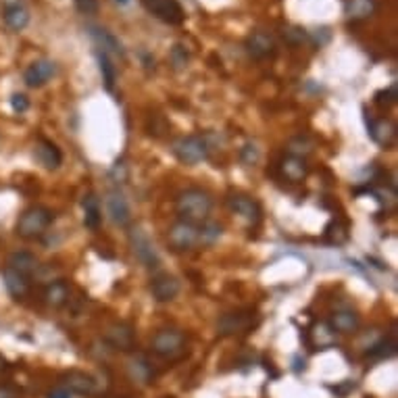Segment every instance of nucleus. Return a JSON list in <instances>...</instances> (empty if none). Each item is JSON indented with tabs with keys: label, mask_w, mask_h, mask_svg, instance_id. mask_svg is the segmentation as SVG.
Returning <instances> with one entry per match:
<instances>
[{
	"label": "nucleus",
	"mask_w": 398,
	"mask_h": 398,
	"mask_svg": "<svg viewBox=\"0 0 398 398\" xmlns=\"http://www.w3.org/2000/svg\"><path fill=\"white\" fill-rule=\"evenodd\" d=\"M211 211H213V198L203 188H186L175 198V213L179 221L200 226L209 221Z\"/></svg>",
	"instance_id": "f257e3e1"
},
{
	"label": "nucleus",
	"mask_w": 398,
	"mask_h": 398,
	"mask_svg": "<svg viewBox=\"0 0 398 398\" xmlns=\"http://www.w3.org/2000/svg\"><path fill=\"white\" fill-rule=\"evenodd\" d=\"M53 221H55V213L50 209H46L42 205H34L19 215L15 234L23 240H38L48 232Z\"/></svg>",
	"instance_id": "f03ea898"
},
{
	"label": "nucleus",
	"mask_w": 398,
	"mask_h": 398,
	"mask_svg": "<svg viewBox=\"0 0 398 398\" xmlns=\"http://www.w3.org/2000/svg\"><path fill=\"white\" fill-rule=\"evenodd\" d=\"M151 348L153 352L165 359V361H175L186 352V336L181 329L175 327H163L159 329L153 340H151Z\"/></svg>",
	"instance_id": "7ed1b4c3"
},
{
	"label": "nucleus",
	"mask_w": 398,
	"mask_h": 398,
	"mask_svg": "<svg viewBox=\"0 0 398 398\" xmlns=\"http://www.w3.org/2000/svg\"><path fill=\"white\" fill-rule=\"evenodd\" d=\"M171 153L177 157L179 163L184 165H198L203 160L209 159V153H211V146L207 142L205 136L200 134H192V136H181L173 142L171 146Z\"/></svg>",
	"instance_id": "20e7f679"
},
{
	"label": "nucleus",
	"mask_w": 398,
	"mask_h": 398,
	"mask_svg": "<svg viewBox=\"0 0 398 398\" xmlns=\"http://www.w3.org/2000/svg\"><path fill=\"white\" fill-rule=\"evenodd\" d=\"M167 246L173 252H190L200 246V226L188 221H175L167 230Z\"/></svg>",
	"instance_id": "39448f33"
},
{
	"label": "nucleus",
	"mask_w": 398,
	"mask_h": 398,
	"mask_svg": "<svg viewBox=\"0 0 398 398\" xmlns=\"http://www.w3.org/2000/svg\"><path fill=\"white\" fill-rule=\"evenodd\" d=\"M142 4L153 17H157L163 23L179 25L186 19V13L177 0H142Z\"/></svg>",
	"instance_id": "423d86ee"
},
{
	"label": "nucleus",
	"mask_w": 398,
	"mask_h": 398,
	"mask_svg": "<svg viewBox=\"0 0 398 398\" xmlns=\"http://www.w3.org/2000/svg\"><path fill=\"white\" fill-rule=\"evenodd\" d=\"M2 19L11 32H23L29 23V8L25 0H2Z\"/></svg>",
	"instance_id": "0eeeda50"
},
{
	"label": "nucleus",
	"mask_w": 398,
	"mask_h": 398,
	"mask_svg": "<svg viewBox=\"0 0 398 398\" xmlns=\"http://www.w3.org/2000/svg\"><path fill=\"white\" fill-rule=\"evenodd\" d=\"M130 242H132V250H134L136 259H138L144 267H149V269L159 267V254H157V250H155V244L151 242V238H149L140 228H136V230L130 234Z\"/></svg>",
	"instance_id": "6e6552de"
},
{
	"label": "nucleus",
	"mask_w": 398,
	"mask_h": 398,
	"mask_svg": "<svg viewBox=\"0 0 398 398\" xmlns=\"http://www.w3.org/2000/svg\"><path fill=\"white\" fill-rule=\"evenodd\" d=\"M228 207H230V211H232L234 215L242 217V219H244L246 224H250V226H256V224L261 221L263 211H261V205H259L252 196L232 194V196L228 198Z\"/></svg>",
	"instance_id": "1a4fd4ad"
},
{
	"label": "nucleus",
	"mask_w": 398,
	"mask_h": 398,
	"mask_svg": "<svg viewBox=\"0 0 398 398\" xmlns=\"http://www.w3.org/2000/svg\"><path fill=\"white\" fill-rule=\"evenodd\" d=\"M57 71H59V67H57L55 61H50V59H40V61H34V63L25 69L23 81H25L29 88H42V85H46L48 81L57 76Z\"/></svg>",
	"instance_id": "9d476101"
},
{
	"label": "nucleus",
	"mask_w": 398,
	"mask_h": 398,
	"mask_svg": "<svg viewBox=\"0 0 398 398\" xmlns=\"http://www.w3.org/2000/svg\"><path fill=\"white\" fill-rule=\"evenodd\" d=\"M367 130H369V136H371V140L378 144V146H382V149H392L394 144H397V123L392 121V119H386V117H382V119H371L369 123H367Z\"/></svg>",
	"instance_id": "9b49d317"
},
{
	"label": "nucleus",
	"mask_w": 398,
	"mask_h": 398,
	"mask_svg": "<svg viewBox=\"0 0 398 398\" xmlns=\"http://www.w3.org/2000/svg\"><path fill=\"white\" fill-rule=\"evenodd\" d=\"M107 213L111 217V221L119 228H128L132 224V209L128 198L121 192H111L107 196Z\"/></svg>",
	"instance_id": "f8f14e48"
},
{
	"label": "nucleus",
	"mask_w": 398,
	"mask_h": 398,
	"mask_svg": "<svg viewBox=\"0 0 398 398\" xmlns=\"http://www.w3.org/2000/svg\"><path fill=\"white\" fill-rule=\"evenodd\" d=\"M151 292L157 303H171L179 294V280L169 273H159L151 282Z\"/></svg>",
	"instance_id": "ddd939ff"
},
{
	"label": "nucleus",
	"mask_w": 398,
	"mask_h": 398,
	"mask_svg": "<svg viewBox=\"0 0 398 398\" xmlns=\"http://www.w3.org/2000/svg\"><path fill=\"white\" fill-rule=\"evenodd\" d=\"M275 50H277L275 40L265 32H254L246 38V53L252 59H269L275 55Z\"/></svg>",
	"instance_id": "4468645a"
},
{
	"label": "nucleus",
	"mask_w": 398,
	"mask_h": 398,
	"mask_svg": "<svg viewBox=\"0 0 398 398\" xmlns=\"http://www.w3.org/2000/svg\"><path fill=\"white\" fill-rule=\"evenodd\" d=\"M63 388L67 392L80 394V397H92L96 394V382L92 376L83 373V371H67L63 376Z\"/></svg>",
	"instance_id": "2eb2a0df"
},
{
	"label": "nucleus",
	"mask_w": 398,
	"mask_h": 398,
	"mask_svg": "<svg viewBox=\"0 0 398 398\" xmlns=\"http://www.w3.org/2000/svg\"><path fill=\"white\" fill-rule=\"evenodd\" d=\"M104 340L115 348V350H130L134 346V327L130 323H113L107 334Z\"/></svg>",
	"instance_id": "dca6fc26"
},
{
	"label": "nucleus",
	"mask_w": 398,
	"mask_h": 398,
	"mask_svg": "<svg viewBox=\"0 0 398 398\" xmlns=\"http://www.w3.org/2000/svg\"><path fill=\"white\" fill-rule=\"evenodd\" d=\"M329 327L338 334H344V336L357 334L359 327H361V317L352 309H338L329 317Z\"/></svg>",
	"instance_id": "f3484780"
},
{
	"label": "nucleus",
	"mask_w": 398,
	"mask_h": 398,
	"mask_svg": "<svg viewBox=\"0 0 398 398\" xmlns=\"http://www.w3.org/2000/svg\"><path fill=\"white\" fill-rule=\"evenodd\" d=\"M128 376L134 384H140V386H146L155 380V369L153 365L149 363L146 357L142 355H136L128 361Z\"/></svg>",
	"instance_id": "a211bd4d"
},
{
	"label": "nucleus",
	"mask_w": 398,
	"mask_h": 398,
	"mask_svg": "<svg viewBox=\"0 0 398 398\" xmlns=\"http://www.w3.org/2000/svg\"><path fill=\"white\" fill-rule=\"evenodd\" d=\"M2 280H4L6 292H8L15 301H21V298L27 296V292H29V277L21 275L19 271L11 269V267L6 265V267L2 269Z\"/></svg>",
	"instance_id": "6ab92c4d"
},
{
	"label": "nucleus",
	"mask_w": 398,
	"mask_h": 398,
	"mask_svg": "<svg viewBox=\"0 0 398 398\" xmlns=\"http://www.w3.org/2000/svg\"><path fill=\"white\" fill-rule=\"evenodd\" d=\"M34 157L44 167V169H57L63 163V153L57 144H53L50 140H40L34 146Z\"/></svg>",
	"instance_id": "aec40b11"
},
{
	"label": "nucleus",
	"mask_w": 398,
	"mask_h": 398,
	"mask_svg": "<svg viewBox=\"0 0 398 398\" xmlns=\"http://www.w3.org/2000/svg\"><path fill=\"white\" fill-rule=\"evenodd\" d=\"M280 171H282V175H284L288 181L301 184V181H305L307 175H309V165H307V160L303 159V157L288 155V157H284V159L280 160Z\"/></svg>",
	"instance_id": "412c9836"
},
{
	"label": "nucleus",
	"mask_w": 398,
	"mask_h": 398,
	"mask_svg": "<svg viewBox=\"0 0 398 398\" xmlns=\"http://www.w3.org/2000/svg\"><path fill=\"white\" fill-rule=\"evenodd\" d=\"M69 294H71V290H69L67 282L57 280V282H50V284L46 286V290H44V303H46L50 309H61V307L67 305Z\"/></svg>",
	"instance_id": "4be33fe9"
},
{
	"label": "nucleus",
	"mask_w": 398,
	"mask_h": 398,
	"mask_svg": "<svg viewBox=\"0 0 398 398\" xmlns=\"http://www.w3.org/2000/svg\"><path fill=\"white\" fill-rule=\"evenodd\" d=\"M8 267L15 269V271H19V273L25 275V277H32V275L38 271L40 263H38L36 254L25 252V250H19V252H13V254L8 256Z\"/></svg>",
	"instance_id": "5701e85b"
},
{
	"label": "nucleus",
	"mask_w": 398,
	"mask_h": 398,
	"mask_svg": "<svg viewBox=\"0 0 398 398\" xmlns=\"http://www.w3.org/2000/svg\"><path fill=\"white\" fill-rule=\"evenodd\" d=\"M83 207V226L88 230H98L100 221H102V209H100V200L96 194H88L81 200Z\"/></svg>",
	"instance_id": "b1692460"
},
{
	"label": "nucleus",
	"mask_w": 398,
	"mask_h": 398,
	"mask_svg": "<svg viewBox=\"0 0 398 398\" xmlns=\"http://www.w3.org/2000/svg\"><path fill=\"white\" fill-rule=\"evenodd\" d=\"M246 327H248V317L242 315V313H228V315H224V317L219 319V323H217V329L224 336H234L238 331H244Z\"/></svg>",
	"instance_id": "393cba45"
},
{
	"label": "nucleus",
	"mask_w": 398,
	"mask_h": 398,
	"mask_svg": "<svg viewBox=\"0 0 398 398\" xmlns=\"http://www.w3.org/2000/svg\"><path fill=\"white\" fill-rule=\"evenodd\" d=\"M376 11V0H348L346 15L350 19H365Z\"/></svg>",
	"instance_id": "a878e982"
},
{
	"label": "nucleus",
	"mask_w": 398,
	"mask_h": 398,
	"mask_svg": "<svg viewBox=\"0 0 398 398\" xmlns=\"http://www.w3.org/2000/svg\"><path fill=\"white\" fill-rule=\"evenodd\" d=\"M315 151V144L307 138V136H296L288 142V155H294V157H307Z\"/></svg>",
	"instance_id": "bb28decb"
},
{
	"label": "nucleus",
	"mask_w": 398,
	"mask_h": 398,
	"mask_svg": "<svg viewBox=\"0 0 398 398\" xmlns=\"http://www.w3.org/2000/svg\"><path fill=\"white\" fill-rule=\"evenodd\" d=\"M221 234H224V228L219 224H211V221L200 224V246L215 244L217 240L221 238Z\"/></svg>",
	"instance_id": "cd10ccee"
},
{
	"label": "nucleus",
	"mask_w": 398,
	"mask_h": 398,
	"mask_svg": "<svg viewBox=\"0 0 398 398\" xmlns=\"http://www.w3.org/2000/svg\"><path fill=\"white\" fill-rule=\"evenodd\" d=\"M98 63H100L102 81H104L107 90H113V85H115V67H113V63L109 61V55H107L104 50L98 53Z\"/></svg>",
	"instance_id": "c85d7f7f"
},
{
	"label": "nucleus",
	"mask_w": 398,
	"mask_h": 398,
	"mask_svg": "<svg viewBox=\"0 0 398 398\" xmlns=\"http://www.w3.org/2000/svg\"><path fill=\"white\" fill-rule=\"evenodd\" d=\"M94 34V38L98 40V44L104 48V50H113V53H119V55H123V50H121V44L107 32V29H94L92 32Z\"/></svg>",
	"instance_id": "c756f323"
},
{
	"label": "nucleus",
	"mask_w": 398,
	"mask_h": 398,
	"mask_svg": "<svg viewBox=\"0 0 398 398\" xmlns=\"http://www.w3.org/2000/svg\"><path fill=\"white\" fill-rule=\"evenodd\" d=\"M259 157H261V151L256 149V144L248 142L242 151H240V160L244 165H256L259 163Z\"/></svg>",
	"instance_id": "7c9ffc66"
},
{
	"label": "nucleus",
	"mask_w": 398,
	"mask_h": 398,
	"mask_svg": "<svg viewBox=\"0 0 398 398\" xmlns=\"http://www.w3.org/2000/svg\"><path fill=\"white\" fill-rule=\"evenodd\" d=\"M394 350H397V344L394 342H380V344H376L369 352H367V357H380V359H384V357H390V355H394Z\"/></svg>",
	"instance_id": "2f4dec72"
},
{
	"label": "nucleus",
	"mask_w": 398,
	"mask_h": 398,
	"mask_svg": "<svg viewBox=\"0 0 398 398\" xmlns=\"http://www.w3.org/2000/svg\"><path fill=\"white\" fill-rule=\"evenodd\" d=\"M11 107H13V111H15L17 115H23V113L29 109V100H27L25 94H13V96H11Z\"/></svg>",
	"instance_id": "473e14b6"
},
{
	"label": "nucleus",
	"mask_w": 398,
	"mask_h": 398,
	"mask_svg": "<svg viewBox=\"0 0 398 398\" xmlns=\"http://www.w3.org/2000/svg\"><path fill=\"white\" fill-rule=\"evenodd\" d=\"M376 102L380 104H394L397 102V85H390L388 90H382L376 94Z\"/></svg>",
	"instance_id": "72a5a7b5"
},
{
	"label": "nucleus",
	"mask_w": 398,
	"mask_h": 398,
	"mask_svg": "<svg viewBox=\"0 0 398 398\" xmlns=\"http://www.w3.org/2000/svg\"><path fill=\"white\" fill-rule=\"evenodd\" d=\"M76 6L80 8L81 13L90 15V13L98 11V0H76Z\"/></svg>",
	"instance_id": "f704fd0d"
},
{
	"label": "nucleus",
	"mask_w": 398,
	"mask_h": 398,
	"mask_svg": "<svg viewBox=\"0 0 398 398\" xmlns=\"http://www.w3.org/2000/svg\"><path fill=\"white\" fill-rule=\"evenodd\" d=\"M171 57H173V65H175V67H184V65H186V61H188V55L181 50V46H175Z\"/></svg>",
	"instance_id": "c9c22d12"
},
{
	"label": "nucleus",
	"mask_w": 398,
	"mask_h": 398,
	"mask_svg": "<svg viewBox=\"0 0 398 398\" xmlns=\"http://www.w3.org/2000/svg\"><path fill=\"white\" fill-rule=\"evenodd\" d=\"M19 390L13 384H0V398H19Z\"/></svg>",
	"instance_id": "e433bc0d"
},
{
	"label": "nucleus",
	"mask_w": 398,
	"mask_h": 398,
	"mask_svg": "<svg viewBox=\"0 0 398 398\" xmlns=\"http://www.w3.org/2000/svg\"><path fill=\"white\" fill-rule=\"evenodd\" d=\"M48 398H71V392H67L65 388H57V390L48 392Z\"/></svg>",
	"instance_id": "4c0bfd02"
},
{
	"label": "nucleus",
	"mask_w": 398,
	"mask_h": 398,
	"mask_svg": "<svg viewBox=\"0 0 398 398\" xmlns=\"http://www.w3.org/2000/svg\"><path fill=\"white\" fill-rule=\"evenodd\" d=\"M117 2H119V4H130L132 0H117Z\"/></svg>",
	"instance_id": "58836bf2"
}]
</instances>
